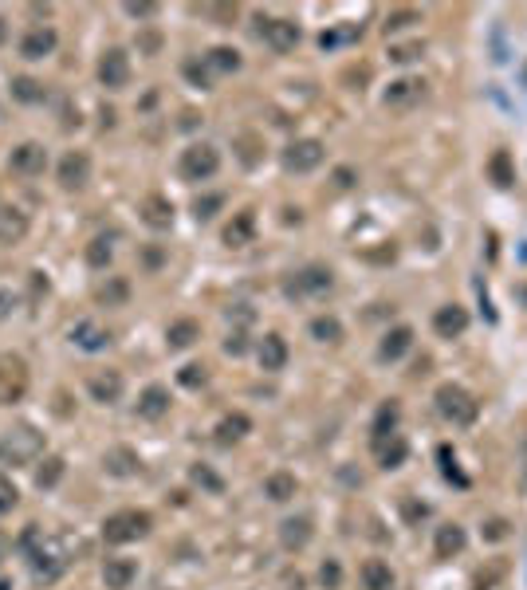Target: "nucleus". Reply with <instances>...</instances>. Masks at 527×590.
<instances>
[{
  "label": "nucleus",
  "mask_w": 527,
  "mask_h": 590,
  "mask_svg": "<svg viewBox=\"0 0 527 590\" xmlns=\"http://www.w3.org/2000/svg\"><path fill=\"white\" fill-rule=\"evenodd\" d=\"M44 95H48V87L40 79H32V75H16L13 79V99L16 103H44Z\"/></svg>",
  "instance_id": "obj_33"
},
{
  "label": "nucleus",
  "mask_w": 527,
  "mask_h": 590,
  "mask_svg": "<svg viewBox=\"0 0 527 590\" xmlns=\"http://www.w3.org/2000/svg\"><path fill=\"white\" fill-rule=\"evenodd\" d=\"M256 359H260V370H284L287 367V342H284V335H264L260 339V347H256Z\"/></svg>",
  "instance_id": "obj_22"
},
{
  "label": "nucleus",
  "mask_w": 527,
  "mask_h": 590,
  "mask_svg": "<svg viewBox=\"0 0 527 590\" xmlns=\"http://www.w3.org/2000/svg\"><path fill=\"white\" fill-rule=\"evenodd\" d=\"M437 460H441V472H445V480H453L457 488H468V477L457 468V453H453V449L441 445V449H437Z\"/></svg>",
  "instance_id": "obj_37"
},
{
  "label": "nucleus",
  "mask_w": 527,
  "mask_h": 590,
  "mask_svg": "<svg viewBox=\"0 0 527 590\" xmlns=\"http://www.w3.org/2000/svg\"><path fill=\"white\" fill-rule=\"evenodd\" d=\"M488 174H492V181H496L500 189H512V181H515V169H512V154H508V150H496V154H492V162H488Z\"/></svg>",
  "instance_id": "obj_36"
},
{
  "label": "nucleus",
  "mask_w": 527,
  "mask_h": 590,
  "mask_svg": "<svg viewBox=\"0 0 527 590\" xmlns=\"http://www.w3.org/2000/svg\"><path fill=\"white\" fill-rule=\"evenodd\" d=\"M28 386H32L28 362L13 350L0 354V405H20L28 398Z\"/></svg>",
  "instance_id": "obj_6"
},
{
  "label": "nucleus",
  "mask_w": 527,
  "mask_h": 590,
  "mask_svg": "<svg viewBox=\"0 0 527 590\" xmlns=\"http://www.w3.org/2000/svg\"><path fill=\"white\" fill-rule=\"evenodd\" d=\"M354 36H362V28H342V32H323L319 36V48H339L342 40H354Z\"/></svg>",
  "instance_id": "obj_47"
},
{
  "label": "nucleus",
  "mask_w": 527,
  "mask_h": 590,
  "mask_svg": "<svg viewBox=\"0 0 527 590\" xmlns=\"http://www.w3.org/2000/svg\"><path fill=\"white\" fill-rule=\"evenodd\" d=\"M123 386L126 382H123V374H118V370H95L87 378V394L99 405H114L118 398H123Z\"/></svg>",
  "instance_id": "obj_14"
},
{
  "label": "nucleus",
  "mask_w": 527,
  "mask_h": 590,
  "mask_svg": "<svg viewBox=\"0 0 527 590\" xmlns=\"http://www.w3.org/2000/svg\"><path fill=\"white\" fill-rule=\"evenodd\" d=\"M319 586L323 590H339L342 586V563L339 559H323L319 563Z\"/></svg>",
  "instance_id": "obj_44"
},
{
  "label": "nucleus",
  "mask_w": 527,
  "mask_h": 590,
  "mask_svg": "<svg viewBox=\"0 0 527 590\" xmlns=\"http://www.w3.org/2000/svg\"><path fill=\"white\" fill-rule=\"evenodd\" d=\"M224 209V193H205V197L193 201V217L197 221H213Z\"/></svg>",
  "instance_id": "obj_41"
},
{
  "label": "nucleus",
  "mask_w": 527,
  "mask_h": 590,
  "mask_svg": "<svg viewBox=\"0 0 527 590\" xmlns=\"http://www.w3.org/2000/svg\"><path fill=\"white\" fill-rule=\"evenodd\" d=\"M323 158H327V150H323L319 138H295L284 150V169L287 174H311V169L323 166Z\"/></svg>",
  "instance_id": "obj_8"
},
{
  "label": "nucleus",
  "mask_w": 527,
  "mask_h": 590,
  "mask_svg": "<svg viewBox=\"0 0 527 590\" xmlns=\"http://www.w3.org/2000/svg\"><path fill=\"white\" fill-rule=\"evenodd\" d=\"M28 236V213L8 205L0 209V244H20Z\"/></svg>",
  "instance_id": "obj_27"
},
{
  "label": "nucleus",
  "mask_w": 527,
  "mask_h": 590,
  "mask_svg": "<svg viewBox=\"0 0 527 590\" xmlns=\"http://www.w3.org/2000/svg\"><path fill=\"white\" fill-rule=\"evenodd\" d=\"M252 433V417L249 413H224L221 422H217V445H236V441H244V437Z\"/></svg>",
  "instance_id": "obj_26"
},
{
  "label": "nucleus",
  "mask_w": 527,
  "mask_h": 590,
  "mask_svg": "<svg viewBox=\"0 0 527 590\" xmlns=\"http://www.w3.org/2000/svg\"><path fill=\"white\" fill-rule=\"evenodd\" d=\"M311 535H315V528H311L307 516H287L279 523V547H284V551H304L311 543Z\"/></svg>",
  "instance_id": "obj_19"
},
{
  "label": "nucleus",
  "mask_w": 527,
  "mask_h": 590,
  "mask_svg": "<svg viewBox=\"0 0 527 590\" xmlns=\"http://www.w3.org/2000/svg\"><path fill=\"white\" fill-rule=\"evenodd\" d=\"M374 460H378V468H386V472L402 468L405 460H410V441H405L402 433L382 437V441H374Z\"/></svg>",
  "instance_id": "obj_12"
},
{
  "label": "nucleus",
  "mask_w": 527,
  "mask_h": 590,
  "mask_svg": "<svg viewBox=\"0 0 527 590\" xmlns=\"http://www.w3.org/2000/svg\"><path fill=\"white\" fill-rule=\"evenodd\" d=\"M394 567L382 563V559H367L362 563V586L367 590H394Z\"/></svg>",
  "instance_id": "obj_30"
},
{
  "label": "nucleus",
  "mask_w": 527,
  "mask_h": 590,
  "mask_svg": "<svg viewBox=\"0 0 527 590\" xmlns=\"http://www.w3.org/2000/svg\"><path fill=\"white\" fill-rule=\"evenodd\" d=\"M44 166H48V150L40 146V142H20L13 150V158H8V169L20 177H36V174H44Z\"/></svg>",
  "instance_id": "obj_10"
},
{
  "label": "nucleus",
  "mask_w": 527,
  "mask_h": 590,
  "mask_svg": "<svg viewBox=\"0 0 527 590\" xmlns=\"http://www.w3.org/2000/svg\"><path fill=\"white\" fill-rule=\"evenodd\" d=\"M40 453H44V433L36 425L20 422L13 425L5 437H0V465H13V468H24L32 465Z\"/></svg>",
  "instance_id": "obj_1"
},
{
  "label": "nucleus",
  "mask_w": 527,
  "mask_h": 590,
  "mask_svg": "<svg viewBox=\"0 0 527 590\" xmlns=\"http://www.w3.org/2000/svg\"><path fill=\"white\" fill-rule=\"evenodd\" d=\"M331 287H335V272L323 264H307L284 280V295L287 299H319V295H327Z\"/></svg>",
  "instance_id": "obj_5"
},
{
  "label": "nucleus",
  "mask_w": 527,
  "mask_h": 590,
  "mask_svg": "<svg viewBox=\"0 0 527 590\" xmlns=\"http://www.w3.org/2000/svg\"><path fill=\"white\" fill-rule=\"evenodd\" d=\"M126 13H131L134 20H146V16H154V13H158V5H150V0H142V5H126Z\"/></svg>",
  "instance_id": "obj_51"
},
{
  "label": "nucleus",
  "mask_w": 527,
  "mask_h": 590,
  "mask_svg": "<svg viewBox=\"0 0 527 590\" xmlns=\"http://www.w3.org/2000/svg\"><path fill=\"white\" fill-rule=\"evenodd\" d=\"M99 83L106 91H123L131 83V56L123 48H106L99 59Z\"/></svg>",
  "instance_id": "obj_9"
},
{
  "label": "nucleus",
  "mask_w": 527,
  "mask_h": 590,
  "mask_svg": "<svg viewBox=\"0 0 527 590\" xmlns=\"http://www.w3.org/2000/svg\"><path fill=\"white\" fill-rule=\"evenodd\" d=\"M433 331L441 339H460L468 331V311L460 307V304H445V307H437V315H433Z\"/></svg>",
  "instance_id": "obj_17"
},
{
  "label": "nucleus",
  "mask_w": 527,
  "mask_h": 590,
  "mask_svg": "<svg viewBox=\"0 0 527 590\" xmlns=\"http://www.w3.org/2000/svg\"><path fill=\"white\" fill-rule=\"evenodd\" d=\"M134 413L142 417V422H161V417L169 413V390L166 386H146V390L138 394Z\"/></svg>",
  "instance_id": "obj_18"
},
{
  "label": "nucleus",
  "mask_w": 527,
  "mask_h": 590,
  "mask_svg": "<svg viewBox=\"0 0 527 590\" xmlns=\"http://www.w3.org/2000/svg\"><path fill=\"white\" fill-rule=\"evenodd\" d=\"M433 405H437V413L445 417L449 425H472L480 417V402L472 398V394L465 390V386H457V382H445V386H437V394H433Z\"/></svg>",
  "instance_id": "obj_2"
},
{
  "label": "nucleus",
  "mask_w": 527,
  "mask_h": 590,
  "mask_svg": "<svg viewBox=\"0 0 527 590\" xmlns=\"http://www.w3.org/2000/svg\"><path fill=\"white\" fill-rule=\"evenodd\" d=\"M181 75H186L193 87H213V71L205 68V59H186L181 63Z\"/></svg>",
  "instance_id": "obj_42"
},
{
  "label": "nucleus",
  "mask_w": 527,
  "mask_h": 590,
  "mask_svg": "<svg viewBox=\"0 0 527 590\" xmlns=\"http://www.w3.org/2000/svg\"><path fill=\"white\" fill-rule=\"evenodd\" d=\"M244 350H249V335H244V331H232V335L224 339V354H236V359H241Z\"/></svg>",
  "instance_id": "obj_50"
},
{
  "label": "nucleus",
  "mask_w": 527,
  "mask_h": 590,
  "mask_svg": "<svg viewBox=\"0 0 527 590\" xmlns=\"http://www.w3.org/2000/svg\"><path fill=\"white\" fill-rule=\"evenodd\" d=\"M397 417H402V405H397L394 398L390 402H382L378 405V413H374V425H370V441H382V437H390L397 433Z\"/></svg>",
  "instance_id": "obj_31"
},
{
  "label": "nucleus",
  "mask_w": 527,
  "mask_h": 590,
  "mask_svg": "<svg viewBox=\"0 0 527 590\" xmlns=\"http://www.w3.org/2000/svg\"><path fill=\"white\" fill-rule=\"evenodd\" d=\"M142 221L150 224V229H169L174 224V201L161 197V193H150V197L142 201Z\"/></svg>",
  "instance_id": "obj_25"
},
{
  "label": "nucleus",
  "mask_w": 527,
  "mask_h": 590,
  "mask_svg": "<svg viewBox=\"0 0 527 590\" xmlns=\"http://www.w3.org/2000/svg\"><path fill=\"white\" fill-rule=\"evenodd\" d=\"M138 44H142L146 51H158V36H142V40H138Z\"/></svg>",
  "instance_id": "obj_55"
},
{
  "label": "nucleus",
  "mask_w": 527,
  "mask_h": 590,
  "mask_svg": "<svg viewBox=\"0 0 527 590\" xmlns=\"http://www.w3.org/2000/svg\"><path fill=\"white\" fill-rule=\"evenodd\" d=\"M205 68H209V71H217V75H232V71H241V51H236V48H213L209 56H205Z\"/></svg>",
  "instance_id": "obj_35"
},
{
  "label": "nucleus",
  "mask_w": 527,
  "mask_h": 590,
  "mask_svg": "<svg viewBox=\"0 0 527 590\" xmlns=\"http://www.w3.org/2000/svg\"><path fill=\"white\" fill-rule=\"evenodd\" d=\"M307 331H311V339H315V342H331V347L342 342V323H339L335 315H315Z\"/></svg>",
  "instance_id": "obj_34"
},
{
  "label": "nucleus",
  "mask_w": 527,
  "mask_h": 590,
  "mask_svg": "<svg viewBox=\"0 0 527 590\" xmlns=\"http://www.w3.org/2000/svg\"><path fill=\"white\" fill-rule=\"evenodd\" d=\"M114 260V249H111V236H95V241L87 244V264L91 268H106Z\"/></svg>",
  "instance_id": "obj_39"
},
{
  "label": "nucleus",
  "mask_w": 527,
  "mask_h": 590,
  "mask_svg": "<svg viewBox=\"0 0 527 590\" xmlns=\"http://www.w3.org/2000/svg\"><path fill=\"white\" fill-rule=\"evenodd\" d=\"M138 578V563L134 559H106L103 563V583L106 590H126Z\"/></svg>",
  "instance_id": "obj_28"
},
{
  "label": "nucleus",
  "mask_w": 527,
  "mask_h": 590,
  "mask_svg": "<svg viewBox=\"0 0 527 590\" xmlns=\"http://www.w3.org/2000/svg\"><path fill=\"white\" fill-rule=\"evenodd\" d=\"M413 347V327H394V331H386V339H382V347H378V359L382 362H397V359H405Z\"/></svg>",
  "instance_id": "obj_24"
},
{
  "label": "nucleus",
  "mask_w": 527,
  "mask_h": 590,
  "mask_svg": "<svg viewBox=\"0 0 527 590\" xmlns=\"http://www.w3.org/2000/svg\"><path fill=\"white\" fill-rule=\"evenodd\" d=\"M71 342L79 350H87V354H95V350H106L111 347V331L106 327H99L95 319H83V323H75V331H71Z\"/></svg>",
  "instance_id": "obj_21"
},
{
  "label": "nucleus",
  "mask_w": 527,
  "mask_h": 590,
  "mask_svg": "<svg viewBox=\"0 0 527 590\" xmlns=\"http://www.w3.org/2000/svg\"><path fill=\"white\" fill-rule=\"evenodd\" d=\"M5 559H8V540L0 535V563H5Z\"/></svg>",
  "instance_id": "obj_56"
},
{
  "label": "nucleus",
  "mask_w": 527,
  "mask_h": 590,
  "mask_svg": "<svg viewBox=\"0 0 527 590\" xmlns=\"http://www.w3.org/2000/svg\"><path fill=\"white\" fill-rule=\"evenodd\" d=\"M197 339H201V323H197V319H174V323L166 327V347L169 350H189Z\"/></svg>",
  "instance_id": "obj_29"
},
{
  "label": "nucleus",
  "mask_w": 527,
  "mask_h": 590,
  "mask_svg": "<svg viewBox=\"0 0 527 590\" xmlns=\"http://www.w3.org/2000/svg\"><path fill=\"white\" fill-rule=\"evenodd\" d=\"M13 307H16V295L8 292V287H0V319L13 315Z\"/></svg>",
  "instance_id": "obj_52"
},
{
  "label": "nucleus",
  "mask_w": 527,
  "mask_h": 590,
  "mask_svg": "<svg viewBox=\"0 0 527 590\" xmlns=\"http://www.w3.org/2000/svg\"><path fill=\"white\" fill-rule=\"evenodd\" d=\"M91 181V158L83 150H68L59 162V186L63 189H83Z\"/></svg>",
  "instance_id": "obj_11"
},
{
  "label": "nucleus",
  "mask_w": 527,
  "mask_h": 590,
  "mask_svg": "<svg viewBox=\"0 0 527 590\" xmlns=\"http://www.w3.org/2000/svg\"><path fill=\"white\" fill-rule=\"evenodd\" d=\"M299 492V480L292 477V472H272V477L264 480V496L276 500V504H287Z\"/></svg>",
  "instance_id": "obj_32"
},
{
  "label": "nucleus",
  "mask_w": 527,
  "mask_h": 590,
  "mask_svg": "<svg viewBox=\"0 0 527 590\" xmlns=\"http://www.w3.org/2000/svg\"><path fill=\"white\" fill-rule=\"evenodd\" d=\"M422 99H425V79H397V83H390V91H386V106H394V111L413 106Z\"/></svg>",
  "instance_id": "obj_23"
},
{
  "label": "nucleus",
  "mask_w": 527,
  "mask_h": 590,
  "mask_svg": "<svg viewBox=\"0 0 527 590\" xmlns=\"http://www.w3.org/2000/svg\"><path fill=\"white\" fill-rule=\"evenodd\" d=\"M59 477H63V457H48V460H44V468L36 472V488H40V492L56 488V485H59Z\"/></svg>",
  "instance_id": "obj_40"
},
{
  "label": "nucleus",
  "mask_w": 527,
  "mask_h": 590,
  "mask_svg": "<svg viewBox=\"0 0 527 590\" xmlns=\"http://www.w3.org/2000/svg\"><path fill=\"white\" fill-rule=\"evenodd\" d=\"M217 169H221V150L209 142H193L189 150H181V158H177V174H181V181H189V186L217 177Z\"/></svg>",
  "instance_id": "obj_4"
},
{
  "label": "nucleus",
  "mask_w": 527,
  "mask_h": 590,
  "mask_svg": "<svg viewBox=\"0 0 527 590\" xmlns=\"http://www.w3.org/2000/svg\"><path fill=\"white\" fill-rule=\"evenodd\" d=\"M252 241H256V209H241L224 224V244H229V249H244V244H252Z\"/></svg>",
  "instance_id": "obj_20"
},
{
  "label": "nucleus",
  "mask_w": 527,
  "mask_h": 590,
  "mask_svg": "<svg viewBox=\"0 0 527 590\" xmlns=\"http://www.w3.org/2000/svg\"><path fill=\"white\" fill-rule=\"evenodd\" d=\"M335 186H339V189H350V186H354V169H347V166L335 169Z\"/></svg>",
  "instance_id": "obj_53"
},
{
  "label": "nucleus",
  "mask_w": 527,
  "mask_h": 590,
  "mask_svg": "<svg viewBox=\"0 0 527 590\" xmlns=\"http://www.w3.org/2000/svg\"><path fill=\"white\" fill-rule=\"evenodd\" d=\"M59 44V36H56V28H48V24H40V28H32L24 40H20V56L24 59H48L51 51H56Z\"/></svg>",
  "instance_id": "obj_16"
},
{
  "label": "nucleus",
  "mask_w": 527,
  "mask_h": 590,
  "mask_svg": "<svg viewBox=\"0 0 527 590\" xmlns=\"http://www.w3.org/2000/svg\"><path fill=\"white\" fill-rule=\"evenodd\" d=\"M103 468H106V477L126 480V477H138V472H142V460H138V453L131 445H114L103 453Z\"/></svg>",
  "instance_id": "obj_13"
},
{
  "label": "nucleus",
  "mask_w": 527,
  "mask_h": 590,
  "mask_svg": "<svg viewBox=\"0 0 527 590\" xmlns=\"http://www.w3.org/2000/svg\"><path fill=\"white\" fill-rule=\"evenodd\" d=\"M177 382L186 386V390H201V386L209 382V370L201 367V362H189V367H181V370H177Z\"/></svg>",
  "instance_id": "obj_43"
},
{
  "label": "nucleus",
  "mask_w": 527,
  "mask_h": 590,
  "mask_svg": "<svg viewBox=\"0 0 527 590\" xmlns=\"http://www.w3.org/2000/svg\"><path fill=\"white\" fill-rule=\"evenodd\" d=\"M425 51V44H402V48H390V59L394 63H410V59H417Z\"/></svg>",
  "instance_id": "obj_49"
},
{
  "label": "nucleus",
  "mask_w": 527,
  "mask_h": 590,
  "mask_svg": "<svg viewBox=\"0 0 527 590\" xmlns=\"http://www.w3.org/2000/svg\"><path fill=\"white\" fill-rule=\"evenodd\" d=\"M189 480H193V485H197V488L213 492V496H221V492H224V480H221V477H217V472H213L209 465H193V468H189Z\"/></svg>",
  "instance_id": "obj_38"
},
{
  "label": "nucleus",
  "mask_w": 527,
  "mask_h": 590,
  "mask_svg": "<svg viewBox=\"0 0 527 590\" xmlns=\"http://www.w3.org/2000/svg\"><path fill=\"white\" fill-rule=\"evenodd\" d=\"M484 535H488V540H504V520H492V523H488V531H484Z\"/></svg>",
  "instance_id": "obj_54"
},
{
  "label": "nucleus",
  "mask_w": 527,
  "mask_h": 590,
  "mask_svg": "<svg viewBox=\"0 0 527 590\" xmlns=\"http://www.w3.org/2000/svg\"><path fill=\"white\" fill-rule=\"evenodd\" d=\"M417 13H410V8H405V13H394V16H386V32H402V28H410V24H417Z\"/></svg>",
  "instance_id": "obj_48"
},
{
  "label": "nucleus",
  "mask_w": 527,
  "mask_h": 590,
  "mask_svg": "<svg viewBox=\"0 0 527 590\" xmlns=\"http://www.w3.org/2000/svg\"><path fill=\"white\" fill-rule=\"evenodd\" d=\"M20 504V492H16V485L8 477H0V516H5V512H13Z\"/></svg>",
  "instance_id": "obj_46"
},
{
  "label": "nucleus",
  "mask_w": 527,
  "mask_h": 590,
  "mask_svg": "<svg viewBox=\"0 0 527 590\" xmlns=\"http://www.w3.org/2000/svg\"><path fill=\"white\" fill-rule=\"evenodd\" d=\"M150 528H154V516L142 508H126V512H114V516L103 520V540L111 547H123V543H138L146 540Z\"/></svg>",
  "instance_id": "obj_3"
},
{
  "label": "nucleus",
  "mask_w": 527,
  "mask_h": 590,
  "mask_svg": "<svg viewBox=\"0 0 527 590\" xmlns=\"http://www.w3.org/2000/svg\"><path fill=\"white\" fill-rule=\"evenodd\" d=\"M5 36H8V24H5V20H0V44H5Z\"/></svg>",
  "instance_id": "obj_57"
},
{
  "label": "nucleus",
  "mask_w": 527,
  "mask_h": 590,
  "mask_svg": "<svg viewBox=\"0 0 527 590\" xmlns=\"http://www.w3.org/2000/svg\"><path fill=\"white\" fill-rule=\"evenodd\" d=\"M468 547V531L460 523H441L433 531V555L437 559H457L460 551Z\"/></svg>",
  "instance_id": "obj_15"
},
{
  "label": "nucleus",
  "mask_w": 527,
  "mask_h": 590,
  "mask_svg": "<svg viewBox=\"0 0 527 590\" xmlns=\"http://www.w3.org/2000/svg\"><path fill=\"white\" fill-rule=\"evenodd\" d=\"M126 295H131V287H126V280H111V284H103V287H99V299H103L106 307H111V304H123Z\"/></svg>",
  "instance_id": "obj_45"
},
{
  "label": "nucleus",
  "mask_w": 527,
  "mask_h": 590,
  "mask_svg": "<svg viewBox=\"0 0 527 590\" xmlns=\"http://www.w3.org/2000/svg\"><path fill=\"white\" fill-rule=\"evenodd\" d=\"M256 36H260L272 51H279V56H284V51H295V44L304 40V32H299L295 20H284V16H260V20H256Z\"/></svg>",
  "instance_id": "obj_7"
}]
</instances>
